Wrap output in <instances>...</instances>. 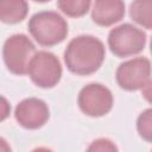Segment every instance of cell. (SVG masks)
<instances>
[{
  "label": "cell",
  "instance_id": "cell-10",
  "mask_svg": "<svg viewBox=\"0 0 152 152\" xmlns=\"http://www.w3.org/2000/svg\"><path fill=\"white\" fill-rule=\"evenodd\" d=\"M28 12L26 0H0V19L5 24H17L25 19Z\"/></svg>",
  "mask_w": 152,
  "mask_h": 152
},
{
  "label": "cell",
  "instance_id": "cell-18",
  "mask_svg": "<svg viewBox=\"0 0 152 152\" xmlns=\"http://www.w3.org/2000/svg\"><path fill=\"white\" fill-rule=\"evenodd\" d=\"M150 50H151V53H152V39H151V44H150Z\"/></svg>",
  "mask_w": 152,
  "mask_h": 152
},
{
  "label": "cell",
  "instance_id": "cell-3",
  "mask_svg": "<svg viewBox=\"0 0 152 152\" xmlns=\"http://www.w3.org/2000/svg\"><path fill=\"white\" fill-rule=\"evenodd\" d=\"M36 48L25 34H13L8 37L2 48V58L8 71L15 75L27 74L28 64L33 57Z\"/></svg>",
  "mask_w": 152,
  "mask_h": 152
},
{
  "label": "cell",
  "instance_id": "cell-11",
  "mask_svg": "<svg viewBox=\"0 0 152 152\" xmlns=\"http://www.w3.org/2000/svg\"><path fill=\"white\" fill-rule=\"evenodd\" d=\"M129 17L140 26L152 30V0H133Z\"/></svg>",
  "mask_w": 152,
  "mask_h": 152
},
{
  "label": "cell",
  "instance_id": "cell-1",
  "mask_svg": "<svg viewBox=\"0 0 152 152\" xmlns=\"http://www.w3.org/2000/svg\"><path fill=\"white\" fill-rule=\"evenodd\" d=\"M104 55V45L99 38L82 34L69 42L64 51V62L72 74L87 76L100 69Z\"/></svg>",
  "mask_w": 152,
  "mask_h": 152
},
{
  "label": "cell",
  "instance_id": "cell-15",
  "mask_svg": "<svg viewBox=\"0 0 152 152\" xmlns=\"http://www.w3.org/2000/svg\"><path fill=\"white\" fill-rule=\"evenodd\" d=\"M142 89V96H144V99L147 101V102H150V103H152V78H150L148 81H147V83L141 88Z\"/></svg>",
  "mask_w": 152,
  "mask_h": 152
},
{
  "label": "cell",
  "instance_id": "cell-9",
  "mask_svg": "<svg viewBox=\"0 0 152 152\" xmlns=\"http://www.w3.org/2000/svg\"><path fill=\"white\" fill-rule=\"evenodd\" d=\"M125 15L124 0H94L91 19L100 26H110Z\"/></svg>",
  "mask_w": 152,
  "mask_h": 152
},
{
  "label": "cell",
  "instance_id": "cell-12",
  "mask_svg": "<svg viewBox=\"0 0 152 152\" xmlns=\"http://www.w3.org/2000/svg\"><path fill=\"white\" fill-rule=\"evenodd\" d=\"M91 0H58V8L71 18H78L84 15L90 7Z\"/></svg>",
  "mask_w": 152,
  "mask_h": 152
},
{
  "label": "cell",
  "instance_id": "cell-13",
  "mask_svg": "<svg viewBox=\"0 0 152 152\" xmlns=\"http://www.w3.org/2000/svg\"><path fill=\"white\" fill-rule=\"evenodd\" d=\"M137 131L144 140L152 141V108L140 113L137 119Z\"/></svg>",
  "mask_w": 152,
  "mask_h": 152
},
{
  "label": "cell",
  "instance_id": "cell-5",
  "mask_svg": "<svg viewBox=\"0 0 152 152\" xmlns=\"http://www.w3.org/2000/svg\"><path fill=\"white\" fill-rule=\"evenodd\" d=\"M27 74L36 86L48 89L59 82L62 77V65L53 53L38 51L30 61Z\"/></svg>",
  "mask_w": 152,
  "mask_h": 152
},
{
  "label": "cell",
  "instance_id": "cell-2",
  "mask_svg": "<svg viewBox=\"0 0 152 152\" xmlns=\"http://www.w3.org/2000/svg\"><path fill=\"white\" fill-rule=\"evenodd\" d=\"M27 27L34 40L43 46L57 45L68 36L66 20L52 11H43L33 14L28 20Z\"/></svg>",
  "mask_w": 152,
  "mask_h": 152
},
{
  "label": "cell",
  "instance_id": "cell-16",
  "mask_svg": "<svg viewBox=\"0 0 152 152\" xmlns=\"http://www.w3.org/2000/svg\"><path fill=\"white\" fill-rule=\"evenodd\" d=\"M1 100H2V114H1V120H5V118H6V116L8 115V113H10L11 107H10V104H7V101H6L5 97H2Z\"/></svg>",
  "mask_w": 152,
  "mask_h": 152
},
{
  "label": "cell",
  "instance_id": "cell-14",
  "mask_svg": "<svg viewBox=\"0 0 152 152\" xmlns=\"http://www.w3.org/2000/svg\"><path fill=\"white\" fill-rule=\"evenodd\" d=\"M118 147L114 145L113 141L108 139H97L91 142V145L88 147V151H116Z\"/></svg>",
  "mask_w": 152,
  "mask_h": 152
},
{
  "label": "cell",
  "instance_id": "cell-4",
  "mask_svg": "<svg viewBox=\"0 0 152 152\" xmlns=\"http://www.w3.org/2000/svg\"><path fill=\"white\" fill-rule=\"evenodd\" d=\"M146 44V34L132 24H121L110 30L108 46L118 57H128L141 52Z\"/></svg>",
  "mask_w": 152,
  "mask_h": 152
},
{
  "label": "cell",
  "instance_id": "cell-7",
  "mask_svg": "<svg viewBox=\"0 0 152 152\" xmlns=\"http://www.w3.org/2000/svg\"><path fill=\"white\" fill-rule=\"evenodd\" d=\"M151 71V62L145 57H137L119 65L116 69V82L125 90H138L147 83Z\"/></svg>",
  "mask_w": 152,
  "mask_h": 152
},
{
  "label": "cell",
  "instance_id": "cell-17",
  "mask_svg": "<svg viewBox=\"0 0 152 152\" xmlns=\"http://www.w3.org/2000/svg\"><path fill=\"white\" fill-rule=\"evenodd\" d=\"M34 1H37V2H48L50 0H34Z\"/></svg>",
  "mask_w": 152,
  "mask_h": 152
},
{
  "label": "cell",
  "instance_id": "cell-6",
  "mask_svg": "<svg viewBox=\"0 0 152 152\" xmlns=\"http://www.w3.org/2000/svg\"><path fill=\"white\" fill-rule=\"evenodd\" d=\"M77 102L82 113L88 116L99 118L110 112L113 94L107 87L100 83H90L81 89Z\"/></svg>",
  "mask_w": 152,
  "mask_h": 152
},
{
  "label": "cell",
  "instance_id": "cell-8",
  "mask_svg": "<svg viewBox=\"0 0 152 152\" xmlns=\"http://www.w3.org/2000/svg\"><path fill=\"white\" fill-rule=\"evenodd\" d=\"M50 112L48 104L37 97H28L18 103L14 110L17 122L27 129H37L46 124Z\"/></svg>",
  "mask_w": 152,
  "mask_h": 152
}]
</instances>
